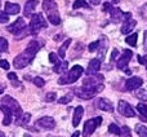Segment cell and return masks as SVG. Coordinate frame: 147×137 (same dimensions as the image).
<instances>
[{
    "label": "cell",
    "instance_id": "cell-26",
    "mask_svg": "<svg viewBox=\"0 0 147 137\" xmlns=\"http://www.w3.org/2000/svg\"><path fill=\"white\" fill-rule=\"evenodd\" d=\"M72 98H74V92H71V93H67L66 96L61 97V98L58 100V102H59V104H62V105H66V104H70V102L72 101Z\"/></svg>",
    "mask_w": 147,
    "mask_h": 137
},
{
    "label": "cell",
    "instance_id": "cell-29",
    "mask_svg": "<svg viewBox=\"0 0 147 137\" xmlns=\"http://www.w3.org/2000/svg\"><path fill=\"white\" fill-rule=\"evenodd\" d=\"M72 7H74V9H79V8H89V5L85 0H75Z\"/></svg>",
    "mask_w": 147,
    "mask_h": 137
},
{
    "label": "cell",
    "instance_id": "cell-17",
    "mask_svg": "<svg viewBox=\"0 0 147 137\" xmlns=\"http://www.w3.org/2000/svg\"><path fill=\"white\" fill-rule=\"evenodd\" d=\"M0 110L4 113V119H3V124L4 125H9L12 123V118H13V111L5 105H1L0 106Z\"/></svg>",
    "mask_w": 147,
    "mask_h": 137
},
{
    "label": "cell",
    "instance_id": "cell-23",
    "mask_svg": "<svg viewBox=\"0 0 147 137\" xmlns=\"http://www.w3.org/2000/svg\"><path fill=\"white\" fill-rule=\"evenodd\" d=\"M70 44H71V39H67V40L61 45L59 52H58V54H59V57H61V58H63V57L66 56V51H67V48L70 47Z\"/></svg>",
    "mask_w": 147,
    "mask_h": 137
},
{
    "label": "cell",
    "instance_id": "cell-24",
    "mask_svg": "<svg viewBox=\"0 0 147 137\" xmlns=\"http://www.w3.org/2000/svg\"><path fill=\"white\" fill-rule=\"evenodd\" d=\"M137 39H138V34H130V35L127 36L125 41H127V44H129V45L136 47L137 45Z\"/></svg>",
    "mask_w": 147,
    "mask_h": 137
},
{
    "label": "cell",
    "instance_id": "cell-44",
    "mask_svg": "<svg viewBox=\"0 0 147 137\" xmlns=\"http://www.w3.org/2000/svg\"><path fill=\"white\" fill-rule=\"evenodd\" d=\"M4 91H5V84H0V94L4 93Z\"/></svg>",
    "mask_w": 147,
    "mask_h": 137
},
{
    "label": "cell",
    "instance_id": "cell-37",
    "mask_svg": "<svg viewBox=\"0 0 147 137\" xmlns=\"http://www.w3.org/2000/svg\"><path fill=\"white\" fill-rule=\"evenodd\" d=\"M9 14H7L5 12H0V23H7L9 21Z\"/></svg>",
    "mask_w": 147,
    "mask_h": 137
},
{
    "label": "cell",
    "instance_id": "cell-8",
    "mask_svg": "<svg viewBox=\"0 0 147 137\" xmlns=\"http://www.w3.org/2000/svg\"><path fill=\"white\" fill-rule=\"evenodd\" d=\"M102 118L101 117H97V118H93V119H89L85 122L84 124V130H83V137H90L93 135V132L96 131V128L98 125L102 124Z\"/></svg>",
    "mask_w": 147,
    "mask_h": 137
},
{
    "label": "cell",
    "instance_id": "cell-38",
    "mask_svg": "<svg viewBox=\"0 0 147 137\" xmlns=\"http://www.w3.org/2000/svg\"><path fill=\"white\" fill-rule=\"evenodd\" d=\"M49 61H51L52 64H56V62L59 61V58L56 53H49Z\"/></svg>",
    "mask_w": 147,
    "mask_h": 137
},
{
    "label": "cell",
    "instance_id": "cell-11",
    "mask_svg": "<svg viewBox=\"0 0 147 137\" xmlns=\"http://www.w3.org/2000/svg\"><path fill=\"white\" fill-rule=\"evenodd\" d=\"M132 57H133V52L129 51V49H125V51L123 52V56L120 57L116 62L117 68H120V70H125L127 66H128V64H129L130 60H132Z\"/></svg>",
    "mask_w": 147,
    "mask_h": 137
},
{
    "label": "cell",
    "instance_id": "cell-22",
    "mask_svg": "<svg viewBox=\"0 0 147 137\" xmlns=\"http://www.w3.org/2000/svg\"><path fill=\"white\" fill-rule=\"evenodd\" d=\"M69 67V62L67 61H58V62H56L54 64V73H63V71H66V68Z\"/></svg>",
    "mask_w": 147,
    "mask_h": 137
},
{
    "label": "cell",
    "instance_id": "cell-27",
    "mask_svg": "<svg viewBox=\"0 0 147 137\" xmlns=\"http://www.w3.org/2000/svg\"><path fill=\"white\" fill-rule=\"evenodd\" d=\"M119 137H132V131H130V128L127 127V125L121 127V128H120Z\"/></svg>",
    "mask_w": 147,
    "mask_h": 137
},
{
    "label": "cell",
    "instance_id": "cell-25",
    "mask_svg": "<svg viewBox=\"0 0 147 137\" xmlns=\"http://www.w3.org/2000/svg\"><path fill=\"white\" fill-rule=\"evenodd\" d=\"M136 132L140 137H147V127L142 124H137L136 125Z\"/></svg>",
    "mask_w": 147,
    "mask_h": 137
},
{
    "label": "cell",
    "instance_id": "cell-13",
    "mask_svg": "<svg viewBox=\"0 0 147 137\" xmlns=\"http://www.w3.org/2000/svg\"><path fill=\"white\" fill-rule=\"evenodd\" d=\"M142 84H143V80L140 78V76H132V78H129L127 80V83H125V88H127L128 91H134V89L141 88Z\"/></svg>",
    "mask_w": 147,
    "mask_h": 137
},
{
    "label": "cell",
    "instance_id": "cell-35",
    "mask_svg": "<svg viewBox=\"0 0 147 137\" xmlns=\"http://www.w3.org/2000/svg\"><path fill=\"white\" fill-rule=\"evenodd\" d=\"M98 47H99V40L93 41V43H90V44L88 45V51H89V52H96L97 49H98Z\"/></svg>",
    "mask_w": 147,
    "mask_h": 137
},
{
    "label": "cell",
    "instance_id": "cell-32",
    "mask_svg": "<svg viewBox=\"0 0 147 137\" xmlns=\"http://www.w3.org/2000/svg\"><path fill=\"white\" fill-rule=\"evenodd\" d=\"M109 132H110V133H112V135H117V136H119V133H120V128L117 127L116 124H114V123H112V124H110V125H109Z\"/></svg>",
    "mask_w": 147,
    "mask_h": 137
},
{
    "label": "cell",
    "instance_id": "cell-21",
    "mask_svg": "<svg viewBox=\"0 0 147 137\" xmlns=\"http://www.w3.org/2000/svg\"><path fill=\"white\" fill-rule=\"evenodd\" d=\"M136 25H137V21H136V20H132V18L127 20L124 22V25L121 26V34H129V33H132V30L136 27Z\"/></svg>",
    "mask_w": 147,
    "mask_h": 137
},
{
    "label": "cell",
    "instance_id": "cell-1",
    "mask_svg": "<svg viewBox=\"0 0 147 137\" xmlns=\"http://www.w3.org/2000/svg\"><path fill=\"white\" fill-rule=\"evenodd\" d=\"M39 49H40V44H39V41L35 40V39H32V40L28 43L26 51L22 52V53H20L14 60H13V66H14L16 68L26 67L28 64L32 62L34 57H35V54L39 52Z\"/></svg>",
    "mask_w": 147,
    "mask_h": 137
},
{
    "label": "cell",
    "instance_id": "cell-36",
    "mask_svg": "<svg viewBox=\"0 0 147 137\" xmlns=\"http://www.w3.org/2000/svg\"><path fill=\"white\" fill-rule=\"evenodd\" d=\"M56 97H57V94L54 93V92L47 93V94H45V101H47V102H52V101H54V100H56Z\"/></svg>",
    "mask_w": 147,
    "mask_h": 137
},
{
    "label": "cell",
    "instance_id": "cell-14",
    "mask_svg": "<svg viewBox=\"0 0 147 137\" xmlns=\"http://www.w3.org/2000/svg\"><path fill=\"white\" fill-rule=\"evenodd\" d=\"M38 125L45 128V130H53L56 127V122L52 117H43L38 120Z\"/></svg>",
    "mask_w": 147,
    "mask_h": 137
},
{
    "label": "cell",
    "instance_id": "cell-9",
    "mask_svg": "<svg viewBox=\"0 0 147 137\" xmlns=\"http://www.w3.org/2000/svg\"><path fill=\"white\" fill-rule=\"evenodd\" d=\"M110 16H111V21L114 23H119L121 20L127 21V20H129V18H132L130 13H124L117 7H112V9L110 10Z\"/></svg>",
    "mask_w": 147,
    "mask_h": 137
},
{
    "label": "cell",
    "instance_id": "cell-2",
    "mask_svg": "<svg viewBox=\"0 0 147 137\" xmlns=\"http://www.w3.org/2000/svg\"><path fill=\"white\" fill-rule=\"evenodd\" d=\"M43 9L45 10L48 20L52 25L57 26L61 23V17L58 13V8H57V3L54 0H44L43 1Z\"/></svg>",
    "mask_w": 147,
    "mask_h": 137
},
{
    "label": "cell",
    "instance_id": "cell-6",
    "mask_svg": "<svg viewBox=\"0 0 147 137\" xmlns=\"http://www.w3.org/2000/svg\"><path fill=\"white\" fill-rule=\"evenodd\" d=\"M43 27H47V22L44 20L41 13H36V14L31 16V22L28 25V30L30 34H38Z\"/></svg>",
    "mask_w": 147,
    "mask_h": 137
},
{
    "label": "cell",
    "instance_id": "cell-31",
    "mask_svg": "<svg viewBox=\"0 0 147 137\" xmlns=\"http://www.w3.org/2000/svg\"><path fill=\"white\" fill-rule=\"evenodd\" d=\"M137 97L142 101H147V89H138L137 91Z\"/></svg>",
    "mask_w": 147,
    "mask_h": 137
},
{
    "label": "cell",
    "instance_id": "cell-45",
    "mask_svg": "<svg viewBox=\"0 0 147 137\" xmlns=\"http://www.w3.org/2000/svg\"><path fill=\"white\" fill-rule=\"evenodd\" d=\"M79 136H80V132H79V131H76V132L74 133V135H72L71 137H79Z\"/></svg>",
    "mask_w": 147,
    "mask_h": 137
},
{
    "label": "cell",
    "instance_id": "cell-18",
    "mask_svg": "<svg viewBox=\"0 0 147 137\" xmlns=\"http://www.w3.org/2000/svg\"><path fill=\"white\" fill-rule=\"evenodd\" d=\"M36 5H38V0H28L25 4V9H23V16L25 17H30L32 12L35 10Z\"/></svg>",
    "mask_w": 147,
    "mask_h": 137
},
{
    "label": "cell",
    "instance_id": "cell-41",
    "mask_svg": "<svg viewBox=\"0 0 147 137\" xmlns=\"http://www.w3.org/2000/svg\"><path fill=\"white\" fill-rule=\"evenodd\" d=\"M117 56H119V51L117 49H112V53H111V61H116Z\"/></svg>",
    "mask_w": 147,
    "mask_h": 137
},
{
    "label": "cell",
    "instance_id": "cell-28",
    "mask_svg": "<svg viewBox=\"0 0 147 137\" xmlns=\"http://www.w3.org/2000/svg\"><path fill=\"white\" fill-rule=\"evenodd\" d=\"M137 110L140 111V114L142 115V117L147 118V105L143 104V102H140V104L137 105Z\"/></svg>",
    "mask_w": 147,
    "mask_h": 137
},
{
    "label": "cell",
    "instance_id": "cell-7",
    "mask_svg": "<svg viewBox=\"0 0 147 137\" xmlns=\"http://www.w3.org/2000/svg\"><path fill=\"white\" fill-rule=\"evenodd\" d=\"M1 105H5V106L9 107V109L13 111V115H14L16 118H20L21 115L23 114L21 105L18 104L14 98H12L10 96H4V97H3V98H1Z\"/></svg>",
    "mask_w": 147,
    "mask_h": 137
},
{
    "label": "cell",
    "instance_id": "cell-49",
    "mask_svg": "<svg viewBox=\"0 0 147 137\" xmlns=\"http://www.w3.org/2000/svg\"><path fill=\"white\" fill-rule=\"evenodd\" d=\"M0 7H1V1H0Z\"/></svg>",
    "mask_w": 147,
    "mask_h": 137
},
{
    "label": "cell",
    "instance_id": "cell-19",
    "mask_svg": "<svg viewBox=\"0 0 147 137\" xmlns=\"http://www.w3.org/2000/svg\"><path fill=\"white\" fill-rule=\"evenodd\" d=\"M4 9H5V13H7V14H18V13H20V10H21V8H20V5H18L17 3L7 1V3H5Z\"/></svg>",
    "mask_w": 147,
    "mask_h": 137
},
{
    "label": "cell",
    "instance_id": "cell-40",
    "mask_svg": "<svg viewBox=\"0 0 147 137\" xmlns=\"http://www.w3.org/2000/svg\"><path fill=\"white\" fill-rule=\"evenodd\" d=\"M0 67L4 68V70H8L9 68V62L5 61V60H0Z\"/></svg>",
    "mask_w": 147,
    "mask_h": 137
},
{
    "label": "cell",
    "instance_id": "cell-12",
    "mask_svg": "<svg viewBox=\"0 0 147 137\" xmlns=\"http://www.w3.org/2000/svg\"><path fill=\"white\" fill-rule=\"evenodd\" d=\"M103 75H99V74H94V75H90L89 78L84 79L83 81V85L84 87H96L98 85V84H102V81H103Z\"/></svg>",
    "mask_w": 147,
    "mask_h": 137
},
{
    "label": "cell",
    "instance_id": "cell-50",
    "mask_svg": "<svg viewBox=\"0 0 147 137\" xmlns=\"http://www.w3.org/2000/svg\"><path fill=\"white\" fill-rule=\"evenodd\" d=\"M146 70H147V64H146Z\"/></svg>",
    "mask_w": 147,
    "mask_h": 137
},
{
    "label": "cell",
    "instance_id": "cell-4",
    "mask_svg": "<svg viewBox=\"0 0 147 137\" xmlns=\"http://www.w3.org/2000/svg\"><path fill=\"white\" fill-rule=\"evenodd\" d=\"M8 31H9L10 34H14V35L17 36V38H16L17 40H21V39L23 38V35L26 36L27 34H30V30H28V27L26 26L25 20H23L22 17H18L14 23L9 25Z\"/></svg>",
    "mask_w": 147,
    "mask_h": 137
},
{
    "label": "cell",
    "instance_id": "cell-10",
    "mask_svg": "<svg viewBox=\"0 0 147 137\" xmlns=\"http://www.w3.org/2000/svg\"><path fill=\"white\" fill-rule=\"evenodd\" d=\"M117 110L119 113L123 115V117H127V118H134L136 117V111L133 109V106L130 104H128L127 101H119L117 104Z\"/></svg>",
    "mask_w": 147,
    "mask_h": 137
},
{
    "label": "cell",
    "instance_id": "cell-39",
    "mask_svg": "<svg viewBox=\"0 0 147 137\" xmlns=\"http://www.w3.org/2000/svg\"><path fill=\"white\" fill-rule=\"evenodd\" d=\"M31 118V114H28V113H26L25 115H22V122L20 123V124H26V123H28V120H30Z\"/></svg>",
    "mask_w": 147,
    "mask_h": 137
},
{
    "label": "cell",
    "instance_id": "cell-42",
    "mask_svg": "<svg viewBox=\"0 0 147 137\" xmlns=\"http://www.w3.org/2000/svg\"><path fill=\"white\" fill-rule=\"evenodd\" d=\"M138 62H140V64H142V65H146L147 64V54H146L145 57L138 56Z\"/></svg>",
    "mask_w": 147,
    "mask_h": 137
},
{
    "label": "cell",
    "instance_id": "cell-48",
    "mask_svg": "<svg viewBox=\"0 0 147 137\" xmlns=\"http://www.w3.org/2000/svg\"><path fill=\"white\" fill-rule=\"evenodd\" d=\"M112 1H114V3H115V4H117V3H119V1H120V0H112Z\"/></svg>",
    "mask_w": 147,
    "mask_h": 137
},
{
    "label": "cell",
    "instance_id": "cell-16",
    "mask_svg": "<svg viewBox=\"0 0 147 137\" xmlns=\"http://www.w3.org/2000/svg\"><path fill=\"white\" fill-rule=\"evenodd\" d=\"M101 68V61L98 58H93L90 60L88 65V70H86V74L88 75H94V74L98 73V70Z\"/></svg>",
    "mask_w": 147,
    "mask_h": 137
},
{
    "label": "cell",
    "instance_id": "cell-46",
    "mask_svg": "<svg viewBox=\"0 0 147 137\" xmlns=\"http://www.w3.org/2000/svg\"><path fill=\"white\" fill-rule=\"evenodd\" d=\"M92 3H93V4H98L99 0H92Z\"/></svg>",
    "mask_w": 147,
    "mask_h": 137
},
{
    "label": "cell",
    "instance_id": "cell-5",
    "mask_svg": "<svg viewBox=\"0 0 147 137\" xmlns=\"http://www.w3.org/2000/svg\"><path fill=\"white\" fill-rule=\"evenodd\" d=\"M83 73H84V68L81 67L80 65H75V66H74L71 70L66 74V75L61 76V78L58 79V84L63 85V84H72V83H75V81L78 80L81 75H83Z\"/></svg>",
    "mask_w": 147,
    "mask_h": 137
},
{
    "label": "cell",
    "instance_id": "cell-34",
    "mask_svg": "<svg viewBox=\"0 0 147 137\" xmlns=\"http://www.w3.org/2000/svg\"><path fill=\"white\" fill-rule=\"evenodd\" d=\"M34 84H35L36 87H39V88H41V87H44V84H45V80H44L43 78H40V76H36V78L34 79Z\"/></svg>",
    "mask_w": 147,
    "mask_h": 137
},
{
    "label": "cell",
    "instance_id": "cell-15",
    "mask_svg": "<svg viewBox=\"0 0 147 137\" xmlns=\"http://www.w3.org/2000/svg\"><path fill=\"white\" fill-rule=\"evenodd\" d=\"M97 107L99 110H103V111H107V113L114 111V106H112V104L107 98H99L97 101Z\"/></svg>",
    "mask_w": 147,
    "mask_h": 137
},
{
    "label": "cell",
    "instance_id": "cell-30",
    "mask_svg": "<svg viewBox=\"0 0 147 137\" xmlns=\"http://www.w3.org/2000/svg\"><path fill=\"white\" fill-rule=\"evenodd\" d=\"M8 79H10V81H12V85L13 87H20V81L17 80V74L14 73H9L8 74Z\"/></svg>",
    "mask_w": 147,
    "mask_h": 137
},
{
    "label": "cell",
    "instance_id": "cell-47",
    "mask_svg": "<svg viewBox=\"0 0 147 137\" xmlns=\"http://www.w3.org/2000/svg\"><path fill=\"white\" fill-rule=\"evenodd\" d=\"M0 137H5V135H4V133H3V132H1V131H0Z\"/></svg>",
    "mask_w": 147,
    "mask_h": 137
},
{
    "label": "cell",
    "instance_id": "cell-43",
    "mask_svg": "<svg viewBox=\"0 0 147 137\" xmlns=\"http://www.w3.org/2000/svg\"><path fill=\"white\" fill-rule=\"evenodd\" d=\"M111 9H112V5L110 4V3H105L103 4V10L105 12H110Z\"/></svg>",
    "mask_w": 147,
    "mask_h": 137
},
{
    "label": "cell",
    "instance_id": "cell-33",
    "mask_svg": "<svg viewBox=\"0 0 147 137\" xmlns=\"http://www.w3.org/2000/svg\"><path fill=\"white\" fill-rule=\"evenodd\" d=\"M0 52H8V41L4 38H0Z\"/></svg>",
    "mask_w": 147,
    "mask_h": 137
},
{
    "label": "cell",
    "instance_id": "cell-20",
    "mask_svg": "<svg viewBox=\"0 0 147 137\" xmlns=\"http://www.w3.org/2000/svg\"><path fill=\"white\" fill-rule=\"evenodd\" d=\"M83 115H84L83 106H78L75 109V111H74V118H72V125L74 127H78V125L80 124V120H81V118H83Z\"/></svg>",
    "mask_w": 147,
    "mask_h": 137
},
{
    "label": "cell",
    "instance_id": "cell-3",
    "mask_svg": "<svg viewBox=\"0 0 147 137\" xmlns=\"http://www.w3.org/2000/svg\"><path fill=\"white\" fill-rule=\"evenodd\" d=\"M103 89H105L103 84H98L96 87H89V88L88 87H81V88H75L74 94H76L81 100H90L96 94H98L99 92H102Z\"/></svg>",
    "mask_w": 147,
    "mask_h": 137
}]
</instances>
